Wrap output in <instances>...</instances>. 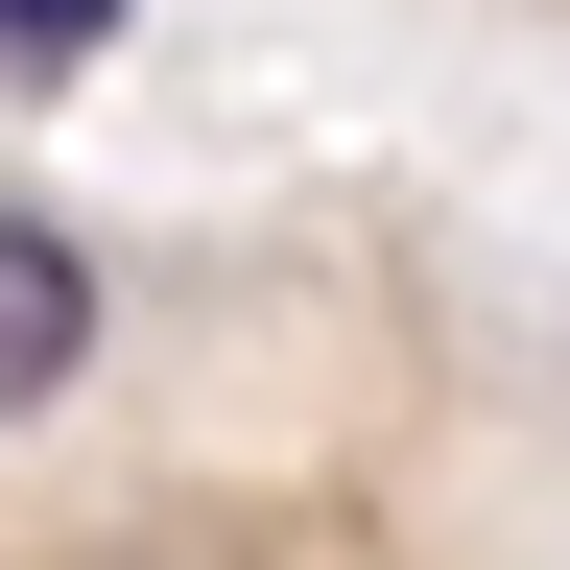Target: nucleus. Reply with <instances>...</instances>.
<instances>
[{"label": "nucleus", "instance_id": "obj_1", "mask_svg": "<svg viewBox=\"0 0 570 570\" xmlns=\"http://www.w3.org/2000/svg\"><path fill=\"white\" fill-rule=\"evenodd\" d=\"M71 356H96V238H71L48 190H0V428H24Z\"/></svg>", "mask_w": 570, "mask_h": 570}, {"label": "nucleus", "instance_id": "obj_2", "mask_svg": "<svg viewBox=\"0 0 570 570\" xmlns=\"http://www.w3.org/2000/svg\"><path fill=\"white\" fill-rule=\"evenodd\" d=\"M119 24H142V0H0V71H24V96H71Z\"/></svg>", "mask_w": 570, "mask_h": 570}]
</instances>
